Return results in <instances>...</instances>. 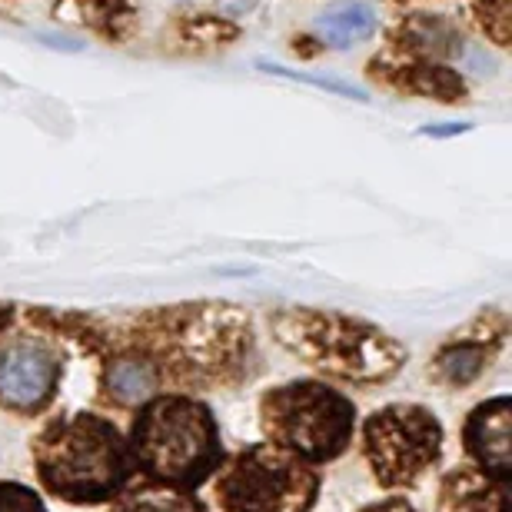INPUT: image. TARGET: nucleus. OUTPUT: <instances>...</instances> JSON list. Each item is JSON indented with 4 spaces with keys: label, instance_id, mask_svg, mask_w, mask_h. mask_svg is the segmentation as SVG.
I'll return each mask as SVG.
<instances>
[{
    "label": "nucleus",
    "instance_id": "obj_1",
    "mask_svg": "<svg viewBox=\"0 0 512 512\" xmlns=\"http://www.w3.org/2000/svg\"><path fill=\"white\" fill-rule=\"evenodd\" d=\"M34 463L40 486L50 496L77 506L114 499L137 473L130 443L104 416H57L34 439Z\"/></svg>",
    "mask_w": 512,
    "mask_h": 512
},
{
    "label": "nucleus",
    "instance_id": "obj_2",
    "mask_svg": "<svg viewBox=\"0 0 512 512\" xmlns=\"http://www.w3.org/2000/svg\"><path fill=\"white\" fill-rule=\"evenodd\" d=\"M130 453L153 483L193 493L223 463L220 429L210 406L193 396L167 393L140 403L130 429Z\"/></svg>",
    "mask_w": 512,
    "mask_h": 512
},
{
    "label": "nucleus",
    "instance_id": "obj_3",
    "mask_svg": "<svg viewBox=\"0 0 512 512\" xmlns=\"http://www.w3.org/2000/svg\"><path fill=\"white\" fill-rule=\"evenodd\" d=\"M273 330L280 343L300 353L303 360L356 383L389 380L406 356L403 346L393 343L376 326L340 313L286 310L273 320Z\"/></svg>",
    "mask_w": 512,
    "mask_h": 512
},
{
    "label": "nucleus",
    "instance_id": "obj_4",
    "mask_svg": "<svg viewBox=\"0 0 512 512\" xmlns=\"http://www.w3.org/2000/svg\"><path fill=\"white\" fill-rule=\"evenodd\" d=\"M260 416L273 446H283L306 463H330L350 446L356 406L323 383H290L260 399Z\"/></svg>",
    "mask_w": 512,
    "mask_h": 512
},
{
    "label": "nucleus",
    "instance_id": "obj_5",
    "mask_svg": "<svg viewBox=\"0 0 512 512\" xmlns=\"http://www.w3.org/2000/svg\"><path fill=\"white\" fill-rule=\"evenodd\" d=\"M320 473L306 459L273 443H256L233 456L217 479L223 512H310Z\"/></svg>",
    "mask_w": 512,
    "mask_h": 512
},
{
    "label": "nucleus",
    "instance_id": "obj_6",
    "mask_svg": "<svg viewBox=\"0 0 512 512\" xmlns=\"http://www.w3.org/2000/svg\"><path fill=\"white\" fill-rule=\"evenodd\" d=\"M443 426L416 403H393L363 426V453L383 486H413L439 459Z\"/></svg>",
    "mask_w": 512,
    "mask_h": 512
},
{
    "label": "nucleus",
    "instance_id": "obj_7",
    "mask_svg": "<svg viewBox=\"0 0 512 512\" xmlns=\"http://www.w3.org/2000/svg\"><path fill=\"white\" fill-rule=\"evenodd\" d=\"M60 353L44 336H14L0 346V406L17 416H37L54 403Z\"/></svg>",
    "mask_w": 512,
    "mask_h": 512
},
{
    "label": "nucleus",
    "instance_id": "obj_8",
    "mask_svg": "<svg viewBox=\"0 0 512 512\" xmlns=\"http://www.w3.org/2000/svg\"><path fill=\"white\" fill-rule=\"evenodd\" d=\"M509 423H512V399L496 396L489 403L476 406L466 419L463 439L466 453L483 466V473L496 483H509L512 476V443H509Z\"/></svg>",
    "mask_w": 512,
    "mask_h": 512
},
{
    "label": "nucleus",
    "instance_id": "obj_9",
    "mask_svg": "<svg viewBox=\"0 0 512 512\" xmlns=\"http://www.w3.org/2000/svg\"><path fill=\"white\" fill-rule=\"evenodd\" d=\"M439 512H506V483L473 469H456L443 479Z\"/></svg>",
    "mask_w": 512,
    "mask_h": 512
},
{
    "label": "nucleus",
    "instance_id": "obj_10",
    "mask_svg": "<svg viewBox=\"0 0 512 512\" xmlns=\"http://www.w3.org/2000/svg\"><path fill=\"white\" fill-rule=\"evenodd\" d=\"M316 30L330 47H353L376 34V14L363 0H340L316 17Z\"/></svg>",
    "mask_w": 512,
    "mask_h": 512
},
{
    "label": "nucleus",
    "instance_id": "obj_11",
    "mask_svg": "<svg viewBox=\"0 0 512 512\" xmlns=\"http://www.w3.org/2000/svg\"><path fill=\"white\" fill-rule=\"evenodd\" d=\"M110 512H210L197 496L187 489H173L163 483H140L120 489Z\"/></svg>",
    "mask_w": 512,
    "mask_h": 512
},
{
    "label": "nucleus",
    "instance_id": "obj_12",
    "mask_svg": "<svg viewBox=\"0 0 512 512\" xmlns=\"http://www.w3.org/2000/svg\"><path fill=\"white\" fill-rule=\"evenodd\" d=\"M483 370H486V346L476 340H456L443 346L436 356V373L453 386L473 383Z\"/></svg>",
    "mask_w": 512,
    "mask_h": 512
},
{
    "label": "nucleus",
    "instance_id": "obj_13",
    "mask_svg": "<svg viewBox=\"0 0 512 512\" xmlns=\"http://www.w3.org/2000/svg\"><path fill=\"white\" fill-rule=\"evenodd\" d=\"M409 87L419 90V94H426V97L446 100V104L463 100V94H466L463 80H459L453 70H446V67H416L413 77H409Z\"/></svg>",
    "mask_w": 512,
    "mask_h": 512
},
{
    "label": "nucleus",
    "instance_id": "obj_14",
    "mask_svg": "<svg viewBox=\"0 0 512 512\" xmlns=\"http://www.w3.org/2000/svg\"><path fill=\"white\" fill-rule=\"evenodd\" d=\"M406 37L413 40L416 50H429V54H449L446 44H453L456 40L453 30H449L443 20H433V17L413 20V27L406 30Z\"/></svg>",
    "mask_w": 512,
    "mask_h": 512
},
{
    "label": "nucleus",
    "instance_id": "obj_15",
    "mask_svg": "<svg viewBox=\"0 0 512 512\" xmlns=\"http://www.w3.org/2000/svg\"><path fill=\"white\" fill-rule=\"evenodd\" d=\"M266 74H276V77H286V80H300V84H310L316 90H330V94H340V97H350V100H366V94L360 87L353 84H343V80H333V77H316V74H306V70H290V67H280V64H260Z\"/></svg>",
    "mask_w": 512,
    "mask_h": 512
},
{
    "label": "nucleus",
    "instance_id": "obj_16",
    "mask_svg": "<svg viewBox=\"0 0 512 512\" xmlns=\"http://www.w3.org/2000/svg\"><path fill=\"white\" fill-rule=\"evenodd\" d=\"M479 20L483 27L489 30V37L496 44H509V27H512V17H509V0H473Z\"/></svg>",
    "mask_w": 512,
    "mask_h": 512
},
{
    "label": "nucleus",
    "instance_id": "obj_17",
    "mask_svg": "<svg viewBox=\"0 0 512 512\" xmlns=\"http://www.w3.org/2000/svg\"><path fill=\"white\" fill-rule=\"evenodd\" d=\"M0 512H47L44 499L20 483H0Z\"/></svg>",
    "mask_w": 512,
    "mask_h": 512
},
{
    "label": "nucleus",
    "instance_id": "obj_18",
    "mask_svg": "<svg viewBox=\"0 0 512 512\" xmlns=\"http://www.w3.org/2000/svg\"><path fill=\"white\" fill-rule=\"evenodd\" d=\"M217 7L227 17H243V14H250V10L256 7V0H217Z\"/></svg>",
    "mask_w": 512,
    "mask_h": 512
},
{
    "label": "nucleus",
    "instance_id": "obj_19",
    "mask_svg": "<svg viewBox=\"0 0 512 512\" xmlns=\"http://www.w3.org/2000/svg\"><path fill=\"white\" fill-rule=\"evenodd\" d=\"M469 124H449V127H426L423 137H456V133H466Z\"/></svg>",
    "mask_w": 512,
    "mask_h": 512
},
{
    "label": "nucleus",
    "instance_id": "obj_20",
    "mask_svg": "<svg viewBox=\"0 0 512 512\" xmlns=\"http://www.w3.org/2000/svg\"><path fill=\"white\" fill-rule=\"evenodd\" d=\"M10 320V310H4V306H0V326H4Z\"/></svg>",
    "mask_w": 512,
    "mask_h": 512
}]
</instances>
